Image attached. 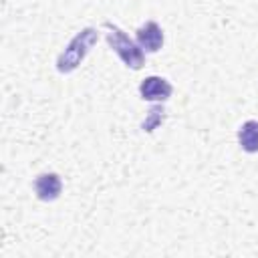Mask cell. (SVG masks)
I'll list each match as a JSON object with an SVG mask.
<instances>
[{
	"instance_id": "3957f363",
	"label": "cell",
	"mask_w": 258,
	"mask_h": 258,
	"mask_svg": "<svg viewBox=\"0 0 258 258\" xmlns=\"http://www.w3.org/2000/svg\"><path fill=\"white\" fill-rule=\"evenodd\" d=\"M171 91H173L171 85L161 77H147L139 85L141 99H145V101H165V99H169Z\"/></svg>"
},
{
	"instance_id": "6da1fadb",
	"label": "cell",
	"mask_w": 258,
	"mask_h": 258,
	"mask_svg": "<svg viewBox=\"0 0 258 258\" xmlns=\"http://www.w3.org/2000/svg\"><path fill=\"white\" fill-rule=\"evenodd\" d=\"M97 42V30L95 28H85L83 32H79L69 46L64 48V52L58 56L56 60V69L60 73H71L79 67V62L85 58V54L89 52V48Z\"/></svg>"
},
{
	"instance_id": "277c9868",
	"label": "cell",
	"mask_w": 258,
	"mask_h": 258,
	"mask_svg": "<svg viewBox=\"0 0 258 258\" xmlns=\"http://www.w3.org/2000/svg\"><path fill=\"white\" fill-rule=\"evenodd\" d=\"M60 189H62V181L56 173H40L34 181V191L42 202L56 200L60 196Z\"/></svg>"
},
{
	"instance_id": "5b68a950",
	"label": "cell",
	"mask_w": 258,
	"mask_h": 258,
	"mask_svg": "<svg viewBox=\"0 0 258 258\" xmlns=\"http://www.w3.org/2000/svg\"><path fill=\"white\" fill-rule=\"evenodd\" d=\"M137 44L147 50V52H155L161 48L163 44V32L161 28L151 20V22H145L139 30H137Z\"/></svg>"
},
{
	"instance_id": "7a4b0ae2",
	"label": "cell",
	"mask_w": 258,
	"mask_h": 258,
	"mask_svg": "<svg viewBox=\"0 0 258 258\" xmlns=\"http://www.w3.org/2000/svg\"><path fill=\"white\" fill-rule=\"evenodd\" d=\"M107 26V40H109V46L119 54V58L131 67V69H141L143 64V48L139 44H135L121 28H117L115 24L111 22H105Z\"/></svg>"
},
{
	"instance_id": "8992f818",
	"label": "cell",
	"mask_w": 258,
	"mask_h": 258,
	"mask_svg": "<svg viewBox=\"0 0 258 258\" xmlns=\"http://www.w3.org/2000/svg\"><path fill=\"white\" fill-rule=\"evenodd\" d=\"M240 147L248 153L258 151V121H246L238 131Z\"/></svg>"
}]
</instances>
